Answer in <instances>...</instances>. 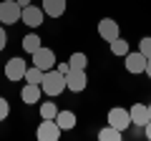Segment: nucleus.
I'll list each match as a JSON object with an SVG mask.
<instances>
[{
	"mask_svg": "<svg viewBox=\"0 0 151 141\" xmlns=\"http://www.w3.org/2000/svg\"><path fill=\"white\" fill-rule=\"evenodd\" d=\"M40 88H43V93H45V96H50V98L60 96L63 91H68V88H65V76L60 73V70H55V68L45 70V73H43V81H40Z\"/></svg>",
	"mask_w": 151,
	"mask_h": 141,
	"instance_id": "nucleus-1",
	"label": "nucleus"
},
{
	"mask_svg": "<svg viewBox=\"0 0 151 141\" xmlns=\"http://www.w3.org/2000/svg\"><path fill=\"white\" fill-rule=\"evenodd\" d=\"M20 15H23V8L18 5V0H3L0 3V23L3 25L20 23Z\"/></svg>",
	"mask_w": 151,
	"mask_h": 141,
	"instance_id": "nucleus-2",
	"label": "nucleus"
},
{
	"mask_svg": "<svg viewBox=\"0 0 151 141\" xmlns=\"http://www.w3.org/2000/svg\"><path fill=\"white\" fill-rule=\"evenodd\" d=\"M86 86H88V76H86L83 68H70L68 73H65V88H68V91L81 93V91H86Z\"/></svg>",
	"mask_w": 151,
	"mask_h": 141,
	"instance_id": "nucleus-3",
	"label": "nucleus"
},
{
	"mask_svg": "<svg viewBox=\"0 0 151 141\" xmlns=\"http://www.w3.org/2000/svg\"><path fill=\"white\" fill-rule=\"evenodd\" d=\"M106 124L113 126V129H119V131H126V129L131 126V114H129V109H121V106L111 109V111H108V116H106Z\"/></svg>",
	"mask_w": 151,
	"mask_h": 141,
	"instance_id": "nucleus-4",
	"label": "nucleus"
},
{
	"mask_svg": "<svg viewBox=\"0 0 151 141\" xmlns=\"http://www.w3.org/2000/svg\"><path fill=\"white\" fill-rule=\"evenodd\" d=\"M35 136H38V141H58L60 139V126L55 124V119H43L38 124Z\"/></svg>",
	"mask_w": 151,
	"mask_h": 141,
	"instance_id": "nucleus-5",
	"label": "nucleus"
},
{
	"mask_svg": "<svg viewBox=\"0 0 151 141\" xmlns=\"http://www.w3.org/2000/svg\"><path fill=\"white\" fill-rule=\"evenodd\" d=\"M30 55H33V65H38L40 70H50L58 63V60H55V53L50 48H43V45H40L35 53H30Z\"/></svg>",
	"mask_w": 151,
	"mask_h": 141,
	"instance_id": "nucleus-6",
	"label": "nucleus"
},
{
	"mask_svg": "<svg viewBox=\"0 0 151 141\" xmlns=\"http://www.w3.org/2000/svg\"><path fill=\"white\" fill-rule=\"evenodd\" d=\"M20 20L25 23L28 28H40L43 20H45V13H43V8H38V5H25V8H23Z\"/></svg>",
	"mask_w": 151,
	"mask_h": 141,
	"instance_id": "nucleus-7",
	"label": "nucleus"
},
{
	"mask_svg": "<svg viewBox=\"0 0 151 141\" xmlns=\"http://www.w3.org/2000/svg\"><path fill=\"white\" fill-rule=\"evenodd\" d=\"M25 70H28V63L23 58H10L5 63V78L8 81H23V78H25Z\"/></svg>",
	"mask_w": 151,
	"mask_h": 141,
	"instance_id": "nucleus-8",
	"label": "nucleus"
},
{
	"mask_svg": "<svg viewBox=\"0 0 151 141\" xmlns=\"http://www.w3.org/2000/svg\"><path fill=\"white\" fill-rule=\"evenodd\" d=\"M124 60H126V63H124L126 70L139 76V73H144V70H146V60H149V58H146L141 50H136V53H131V50H129V53L124 55Z\"/></svg>",
	"mask_w": 151,
	"mask_h": 141,
	"instance_id": "nucleus-9",
	"label": "nucleus"
},
{
	"mask_svg": "<svg viewBox=\"0 0 151 141\" xmlns=\"http://www.w3.org/2000/svg\"><path fill=\"white\" fill-rule=\"evenodd\" d=\"M98 35H101L106 43H111V40H116L121 35V30H119V23L113 20V18H103L101 23H98Z\"/></svg>",
	"mask_w": 151,
	"mask_h": 141,
	"instance_id": "nucleus-10",
	"label": "nucleus"
},
{
	"mask_svg": "<svg viewBox=\"0 0 151 141\" xmlns=\"http://www.w3.org/2000/svg\"><path fill=\"white\" fill-rule=\"evenodd\" d=\"M40 96H43V88L38 86V83H25L23 91H20L23 103H28V106H35V103L40 101Z\"/></svg>",
	"mask_w": 151,
	"mask_h": 141,
	"instance_id": "nucleus-11",
	"label": "nucleus"
},
{
	"mask_svg": "<svg viewBox=\"0 0 151 141\" xmlns=\"http://www.w3.org/2000/svg\"><path fill=\"white\" fill-rule=\"evenodd\" d=\"M129 114H131V124H136V126L149 124V106L146 103H134L129 109Z\"/></svg>",
	"mask_w": 151,
	"mask_h": 141,
	"instance_id": "nucleus-12",
	"label": "nucleus"
},
{
	"mask_svg": "<svg viewBox=\"0 0 151 141\" xmlns=\"http://www.w3.org/2000/svg\"><path fill=\"white\" fill-rule=\"evenodd\" d=\"M43 13L50 18H60L65 13V0H43Z\"/></svg>",
	"mask_w": 151,
	"mask_h": 141,
	"instance_id": "nucleus-13",
	"label": "nucleus"
},
{
	"mask_svg": "<svg viewBox=\"0 0 151 141\" xmlns=\"http://www.w3.org/2000/svg\"><path fill=\"white\" fill-rule=\"evenodd\" d=\"M55 124L60 126V131H70V129H76V114H73V111H58V116H55Z\"/></svg>",
	"mask_w": 151,
	"mask_h": 141,
	"instance_id": "nucleus-14",
	"label": "nucleus"
},
{
	"mask_svg": "<svg viewBox=\"0 0 151 141\" xmlns=\"http://www.w3.org/2000/svg\"><path fill=\"white\" fill-rule=\"evenodd\" d=\"M43 73H45V70H40L38 65H28L25 78H23V81H25V83H38V86H40V81H43Z\"/></svg>",
	"mask_w": 151,
	"mask_h": 141,
	"instance_id": "nucleus-15",
	"label": "nucleus"
},
{
	"mask_svg": "<svg viewBox=\"0 0 151 141\" xmlns=\"http://www.w3.org/2000/svg\"><path fill=\"white\" fill-rule=\"evenodd\" d=\"M38 48H40V38H38L35 33H28L25 38H23V50L25 53H35Z\"/></svg>",
	"mask_w": 151,
	"mask_h": 141,
	"instance_id": "nucleus-16",
	"label": "nucleus"
},
{
	"mask_svg": "<svg viewBox=\"0 0 151 141\" xmlns=\"http://www.w3.org/2000/svg\"><path fill=\"white\" fill-rule=\"evenodd\" d=\"M121 134H124V131L113 129V126H106V129L98 131V141H119V139H121Z\"/></svg>",
	"mask_w": 151,
	"mask_h": 141,
	"instance_id": "nucleus-17",
	"label": "nucleus"
},
{
	"mask_svg": "<svg viewBox=\"0 0 151 141\" xmlns=\"http://www.w3.org/2000/svg\"><path fill=\"white\" fill-rule=\"evenodd\" d=\"M108 45H111V53L113 55H126V53H129V40H124L121 35L116 40H111Z\"/></svg>",
	"mask_w": 151,
	"mask_h": 141,
	"instance_id": "nucleus-18",
	"label": "nucleus"
},
{
	"mask_svg": "<svg viewBox=\"0 0 151 141\" xmlns=\"http://www.w3.org/2000/svg\"><path fill=\"white\" fill-rule=\"evenodd\" d=\"M68 63H70V68H83V70H86V65H88V55L78 50V53H73V55L68 58Z\"/></svg>",
	"mask_w": 151,
	"mask_h": 141,
	"instance_id": "nucleus-19",
	"label": "nucleus"
},
{
	"mask_svg": "<svg viewBox=\"0 0 151 141\" xmlns=\"http://www.w3.org/2000/svg\"><path fill=\"white\" fill-rule=\"evenodd\" d=\"M55 116H58L55 103H40V119H55Z\"/></svg>",
	"mask_w": 151,
	"mask_h": 141,
	"instance_id": "nucleus-20",
	"label": "nucleus"
},
{
	"mask_svg": "<svg viewBox=\"0 0 151 141\" xmlns=\"http://www.w3.org/2000/svg\"><path fill=\"white\" fill-rule=\"evenodd\" d=\"M139 50L146 55V58L151 55V35H146V38H141V40H139Z\"/></svg>",
	"mask_w": 151,
	"mask_h": 141,
	"instance_id": "nucleus-21",
	"label": "nucleus"
},
{
	"mask_svg": "<svg viewBox=\"0 0 151 141\" xmlns=\"http://www.w3.org/2000/svg\"><path fill=\"white\" fill-rule=\"evenodd\" d=\"M8 114H10V103H8L5 98L0 96V121H5V119H8Z\"/></svg>",
	"mask_w": 151,
	"mask_h": 141,
	"instance_id": "nucleus-22",
	"label": "nucleus"
},
{
	"mask_svg": "<svg viewBox=\"0 0 151 141\" xmlns=\"http://www.w3.org/2000/svg\"><path fill=\"white\" fill-rule=\"evenodd\" d=\"M5 45H8V33H5V28L0 25V50L5 48Z\"/></svg>",
	"mask_w": 151,
	"mask_h": 141,
	"instance_id": "nucleus-23",
	"label": "nucleus"
},
{
	"mask_svg": "<svg viewBox=\"0 0 151 141\" xmlns=\"http://www.w3.org/2000/svg\"><path fill=\"white\" fill-rule=\"evenodd\" d=\"M55 70H60V73L65 76V73L70 70V63H55Z\"/></svg>",
	"mask_w": 151,
	"mask_h": 141,
	"instance_id": "nucleus-24",
	"label": "nucleus"
},
{
	"mask_svg": "<svg viewBox=\"0 0 151 141\" xmlns=\"http://www.w3.org/2000/svg\"><path fill=\"white\" fill-rule=\"evenodd\" d=\"M144 73L151 78V55H149V60H146V70H144Z\"/></svg>",
	"mask_w": 151,
	"mask_h": 141,
	"instance_id": "nucleus-25",
	"label": "nucleus"
},
{
	"mask_svg": "<svg viewBox=\"0 0 151 141\" xmlns=\"http://www.w3.org/2000/svg\"><path fill=\"white\" fill-rule=\"evenodd\" d=\"M144 129H146V139H149V141H151V121H149V124H146V126H144Z\"/></svg>",
	"mask_w": 151,
	"mask_h": 141,
	"instance_id": "nucleus-26",
	"label": "nucleus"
},
{
	"mask_svg": "<svg viewBox=\"0 0 151 141\" xmlns=\"http://www.w3.org/2000/svg\"><path fill=\"white\" fill-rule=\"evenodd\" d=\"M18 5H20V8H25V5H30V0H18Z\"/></svg>",
	"mask_w": 151,
	"mask_h": 141,
	"instance_id": "nucleus-27",
	"label": "nucleus"
},
{
	"mask_svg": "<svg viewBox=\"0 0 151 141\" xmlns=\"http://www.w3.org/2000/svg\"><path fill=\"white\" fill-rule=\"evenodd\" d=\"M146 106H149V121H151V103H146Z\"/></svg>",
	"mask_w": 151,
	"mask_h": 141,
	"instance_id": "nucleus-28",
	"label": "nucleus"
}]
</instances>
